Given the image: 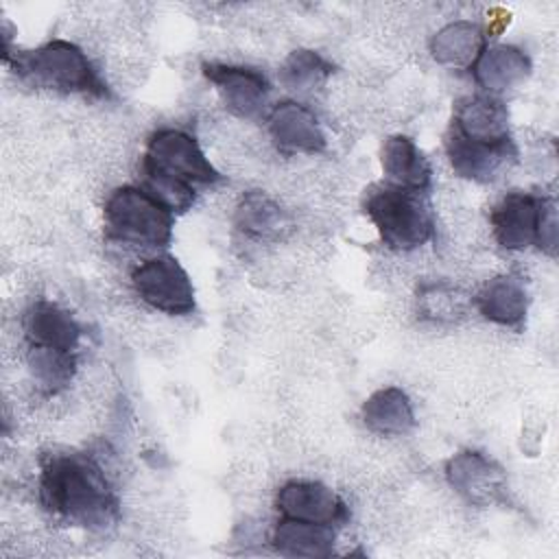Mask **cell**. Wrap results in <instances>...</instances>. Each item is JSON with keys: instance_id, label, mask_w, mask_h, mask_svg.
Segmentation results:
<instances>
[{"instance_id": "1", "label": "cell", "mask_w": 559, "mask_h": 559, "mask_svg": "<svg viewBox=\"0 0 559 559\" xmlns=\"http://www.w3.org/2000/svg\"><path fill=\"white\" fill-rule=\"evenodd\" d=\"M41 507L81 528L105 531L120 518V500L103 467L87 454H52L39 474Z\"/></svg>"}, {"instance_id": "2", "label": "cell", "mask_w": 559, "mask_h": 559, "mask_svg": "<svg viewBox=\"0 0 559 559\" xmlns=\"http://www.w3.org/2000/svg\"><path fill=\"white\" fill-rule=\"evenodd\" d=\"M144 190L159 199L173 214L186 212L194 203V186L221 181L194 135L181 129H157L142 159Z\"/></svg>"}, {"instance_id": "3", "label": "cell", "mask_w": 559, "mask_h": 559, "mask_svg": "<svg viewBox=\"0 0 559 559\" xmlns=\"http://www.w3.org/2000/svg\"><path fill=\"white\" fill-rule=\"evenodd\" d=\"M2 59L4 63H11L24 81L37 87L90 94L98 98L109 94L87 55L66 39H52L35 50H17Z\"/></svg>"}, {"instance_id": "4", "label": "cell", "mask_w": 559, "mask_h": 559, "mask_svg": "<svg viewBox=\"0 0 559 559\" xmlns=\"http://www.w3.org/2000/svg\"><path fill=\"white\" fill-rule=\"evenodd\" d=\"M362 207L376 225L380 240L391 249H417L435 234V218L426 192L400 188L386 181L367 190Z\"/></svg>"}, {"instance_id": "5", "label": "cell", "mask_w": 559, "mask_h": 559, "mask_svg": "<svg viewBox=\"0 0 559 559\" xmlns=\"http://www.w3.org/2000/svg\"><path fill=\"white\" fill-rule=\"evenodd\" d=\"M173 216L148 190L122 186L105 203V236L129 247H166L173 238Z\"/></svg>"}, {"instance_id": "6", "label": "cell", "mask_w": 559, "mask_h": 559, "mask_svg": "<svg viewBox=\"0 0 559 559\" xmlns=\"http://www.w3.org/2000/svg\"><path fill=\"white\" fill-rule=\"evenodd\" d=\"M491 227L500 247L524 249L539 247L548 255H557V205L548 197L528 192H509L491 210Z\"/></svg>"}, {"instance_id": "7", "label": "cell", "mask_w": 559, "mask_h": 559, "mask_svg": "<svg viewBox=\"0 0 559 559\" xmlns=\"http://www.w3.org/2000/svg\"><path fill=\"white\" fill-rule=\"evenodd\" d=\"M131 284L135 295L159 312L186 317L197 308L192 280L173 255L144 260L133 269Z\"/></svg>"}, {"instance_id": "8", "label": "cell", "mask_w": 559, "mask_h": 559, "mask_svg": "<svg viewBox=\"0 0 559 559\" xmlns=\"http://www.w3.org/2000/svg\"><path fill=\"white\" fill-rule=\"evenodd\" d=\"M445 478L459 496L476 507L500 502L507 493L502 465L478 450H463L454 454L445 463Z\"/></svg>"}, {"instance_id": "9", "label": "cell", "mask_w": 559, "mask_h": 559, "mask_svg": "<svg viewBox=\"0 0 559 559\" xmlns=\"http://www.w3.org/2000/svg\"><path fill=\"white\" fill-rule=\"evenodd\" d=\"M201 70L234 116L251 120L264 114L271 83L262 72L245 66H229L216 61H205Z\"/></svg>"}, {"instance_id": "10", "label": "cell", "mask_w": 559, "mask_h": 559, "mask_svg": "<svg viewBox=\"0 0 559 559\" xmlns=\"http://www.w3.org/2000/svg\"><path fill=\"white\" fill-rule=\"evenodd\" d=\"M445 153L456 175L472 181H491L515 162L518 148L513 138L502 142H485L465 138L452 129L445 133Z\"/></svg>"}, {"instance_id": "11", "label": "cell", "mask_w": 559, "mask_h": 559, "mask_svg": "<svg viewBox=\"0 0 559 559\" xmlns=\"http://www.w3.org/2000/svg\"><path fill=\"white\" fill-rule=\"evenodd\" d=\"M24 336L28 349L74 356L81 341V325L76 319L52 301L39 299L24 312Z\"/></svg>"}, {"instance_id": "12", "label": "cell", "mask_w": 559, "mask_h": 559, "mask_svg": "<svg viewBox=\"0 0 559 559\" xmlns=\"http://www.w3.org/2000/svg\"><path fill=\"white\" fill-rule=\"evenodd\" d=\"M277 511L284 518L341 526L347 522V504L325 485L314 480H288L275 498Z\"/></svg>"}, {"instance_id": "13", "label": "cell", "mask_w": 559, "mask_h": 559, "mask_svg": "<svg viewBox=\"0 0 559 559\" xmlns=\"http://www.w3.org/2000/svg\"><path fill=\"white\" fill-rule=\"evenodd\" d=\"M269 133L275 148L284 155L321 153L325 135L317 116L297 100H282L269 114Z\"/></svg>"}, {"instance_id": "14", "label": "cell", "mask_w": 559, "mask_h": 559, "mask_svg": "<svg viewBox=\"0 0 559 559\" xmlns=\"http://www.w3.org/2000/svg\"><path fill=\"white\" fill-rule=\"evenodd\" d=\"M450 129L485 142H502L511 140L509 131V111L504 103L491 94L467 96L456 103Z\"/></svg>"}, {"instance_id": "15", "label": "cell", "mask_w": 559, "mask_h": 559, "mask_svg": "<svg viewBox=\"0 0 559 559\" xmlns=\"http://www.w3.org/2000/svg\"><path fill=\"white\" fill-rule=\"evenodd\" d=\"M476 83L491 92H504L524 83L531 74V59L524 50L515 46H493L485 48L472 66Z\"/></svg>"}, {"instance_id": "16", "label": "cell", "mask_w": 559, "mask_h": 559, "mask_svg": "<svg viewBox=\"0 0 559 559\" xmlns=\"http://www.w3.org/2000/svg\"><path fill=\"white\" fill-rule=\"evenodd\" d=\"M480 314L498 325L520 328L528 310V293L518 275H498L476 295Z\"/></svg>"}, {"instance_id": "17", "label": "cell", "mask_w": 559, "mask_h": 559, "mask_svg": "<svg viewBox=\"0 0 559 559\" xmlns=\"http://www.w3.org/2000/svg\"><path fill=\"white\" fill-rule=\"evenodd\" d=\"M382 170L389 183L428 192L432 168L417 144L406 135H393L382 144Z\"/></svg>"}, {"instance_id": "18", "label": "cell", "mask_w": 559, "mask_h": 559, "mask_svg": "<svg viewBox=\"0 0 559 559\" xmlns=\"http://www.w3.org/2000/svg\"><path fill=\"white\" fill-rule=\"evenodd\" d=\"M334 526L284 518L275 524L273 546L284 557H330L334 552Z\"/></svg>"}, {"instance_id": "19", "label": "cell", "mask_w": 559, "mask_h": 559, "mask_svg": "<svg viewBox=\"0 0 559 559\" xmlns=\"http://www.w3.org/2000/svg\"><path fill=\"white\" fill-rule=\"evenodd\" d=\"M362 421L371 432L384 437L406 435L415 426L413 404L400 386L378 389L362 404Z\"/></svg>"}, {"instance_id": "20", "label": "cell", "mask_w": 559, "mask_h": 559, "mask_svg": "<svg viewBox=\"0 0 559 559\" xmlns=\"http://www.w3.org/2000/svg\"><path fill=\"white\" fill-rule=\"evenodd\" d=\"M234 223L245 236L255 240H277L290 227L286 212L260 190H249L240 197Z\"/></svg>"}, {"instance_id": "21", "label": "cell", "mask_w": 559, "mask_h": 559, "mask_svg": "<svg viewBox=\"0 0 559 559\" xmlns=\"http://www.w3.org/2000/svg\"><path fill=\"white\" fill-rule=\"evenodd\" d=\"M483 50L485 33L469 20L450 22L430 39V52L443 66H474Z\"/></svg>"}, {"instance_id": "22", "label": "cell", "mask_w": 559, "mask_h": 559, "mask_svg": "<svg viewBox=\"0 0 559 559\" xmlns=\"http://www.w3.org/2000/svg\"><path fill=\"white\" fill-rule=\"evenodd\" d=\"M334 72V66L321 57L314 50H293L284 66L280 68V81L288 87V90H297V92H310L317 85H321L330 74Z\"/></svg>"}]
</instances>
